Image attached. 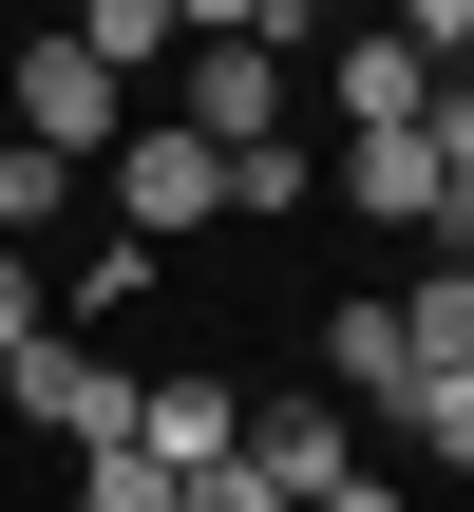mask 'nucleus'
Returning a JSON list of instances; mask_svg holds the SVG:
<instances>
[{
  "label": "nucleus",
  "mask_w": 474,
  "mask_h": 512,
  "mask_svg": "<svg viewBox=\"0 0 474 512\" xmlns=\"http://www.w3.org/2000/svg\"><path fill=\"white\" fill-rule=\"evenodd\" d=\"M0 380H19V418H38V437H76V456H114V437H133V361H114L95 323H38Z\"/></svg>",
  "instance_id": "nucleus-1"
},
{
  "label": "nucleus",
  "mask_w": 474,
  "mask_h": 512,
  "mask_svg": "<svg viewBox=\"0 0 474 512\" xmlns=\"http://www.w3.org/2000/svg\"><path fill=\"white\" fill-rule=\"evenodd\" d=\"M209 209H228V152H209L190 114L114 133V247H171V228H209Z\"/></svg>",
  "instance_id": "nucleus-2"
},
{
  "label": "nucleus",
  "mask_w": 474,
  "mask_h": 512,
  "mask_svg": "<svg viewBox=\"0 0 474 512\" xmlns=\"http://www.w3.org/2000/svg\"><path fill=\"white\" fill-rule=\"evenodd\" d=\"M133 133V76H95L76 38H19V152H114Z\"/></svg>",
  "instance_id": "nucleus-3"
},
{
  "label": "nucleus",
  "mask_w": 474,
  "mask_h": 512,
  "mask_svg": "<svg viewBox=\"0 0 474 512\" xmlns=\"http://www.w3.org/2000/svg\"><path fill=\"white\" fill-rule=\"evenodd\" d=\"M323 95H342V133H418V114H437V57H418L399 19H342V38H323Z\"/></svg>",
  "instance_id": "nucleus-4"
},
{
  "label": "nucleus",
  "mask_w": 474,
  "mask_h": 512,
  "mask_svg": "<svg viewBox=\"0 0 474 512\" xmlns=\"http://www.w3.org/2000/svg\"><path fill=\"white\" fill-rule=\"evenodd\" d=\"M171 76H190V133H209V152H266V133H285V57H266V38H190Z\"/></svg>",
  "instance_id": "nucleus-5"
},
{
  "label": "nucleus",
  "mask_w": 474,
  "mask_h": 512,
  "mask_svg": "<svg viewBox=\"0 0 474 512\" xmlns=\"http://www.w3.org/2000/svg\"><path fill=\"white\" fill-rule=\"evenodd\" d=\"M228 437H247V399H228V380H190V361H171V380H133V456H152V475H209Z\"/></svg>",
  "instance_id": "nucleus-6"
},
{
  "label": "nucleus",
  "mask_w": 474,
  "mask_h": 512,
  "mask_svg": "<svg viewBox=\"0 0 474 512\" xmlns=\"http://www.w3.org/2000/svg\"><path fill=\"white\" fill-rule=\"evenodd\" d=\"M228 456H247V475H266V494L304 512V494H323V475H342V456H361V437H342V399H266V418H247V437H228Z\"/></svg>",
  "instance_id": "nucleus-7"
},
{
  "label": "nucleus",
  "mask_w": 474,
  "mask_h": 512,
  "mask_svg": "<svg viewBox=\"0 0 474 512\" xmlns=\"http://www.w3.org/2000/svg\"><path fill=\"white\" fill-rule=\"evenodd\" d=\"M323 380L399 418V380H418V342H399V285H380V304H323Z\"/></svg>",
  "instance_id": "nucleus-8"
},
{
  "label": "nucleus",
  "mask_w": 474,
  "mask_h": 512,
  "mask_svg": "<svg viewBox=\"0 0 474 512\" xmlns=\"http://www.w3.org/2000/svg\"><path fill=\"white\" fill-rule=\"evenodd\" d=\"M57 38H76L95 76H152V57H190V19H171V0H76Z\"/></svg>",
  "instance_id": "nucleus-9"
},
{
  "label": "nucleus",
  "mask_w": 474,
  "mask_h": 512,
  "mask_svg": "<svg viewBox=\"0 0 474 512\" xmlns=\"http://www.w3.org/2000/svg\"><path fill=\"white\" fill-rule=\"evenodd\" d=\"M342 190H361L380 228H437V152H418V133H361V152H342Z\"/></svg>",
  "instance_id": "nucleus-10"
},
{
  "label": "nucleus",
  "mask_w": 474,
  "mask_h": 512,
  "mask_svg": "<svg viewBox=\"0 0 474 512\" xmlns=\"http://www.w3.org/2000/svg\"><path fill=\"white\" fill-rule=\"evenodd\" d=\"M399 342H418V380H474V266L399 285Z\"/></svg>",
  "instance_id": "nucleus-11"
},
{
  "label": "nucleus",
  "mask_w": 474,
  "mask_h": 512,
  "mask_svg": "<svg viewBox=\"0 0 474 512\" xmlns=\"http://www.w3.org/2000/svg\"><path fill=\"white\" fill-rule=\"evenodd\" d=\"M57 209H76V152H0V247H38Z\"/></svg>",
  "instance_id": "nucleus-12"
},
{
  "label": "nucleus",
  "mask_w": 474,
  "mask_h": 512,
  "mask_svg": "<svg viewBox=\"0 0 474 512\" xmlns=\"http://www.w3.org/2000/svg\"><path fill=\"white\" fill-rule=\"evenodd\" d=\"M171 494H190V475H152L133 437H114V456H76V512H171Z\"/></svg>",
  "instance_id": "nucleus-13"
},
{
  "label": "nucleus",
  "mask_w": 474,
  "mask_h": 512,
  "mask_svg": "<svg viewBox=\"0 0 474 512\" xmlns=\"http://www.w3.org/2000/svg\"><path fill=\"white\" fill-rule=\"evenodd\" d=\"M399 437H418V456H456V475H474V380H399Z\"/></svg>",
  "instance_id": "nucleus-14"
},
{
  "label": "nucleus",
  "mask_w": 474,
  "mask_h": 512,
  "mask_svg": "<svg viewBox=\"0 0 474 512\" xmlns=\"http://www.w3.org/2000/svg\"><path fill=\"white\" fill-rule=\"evenodd\" d=\"M342 19H361V0H247L228 38H266V57H304V38H342Z\"/></svg>",
  "instance_id": "nucleus-15"
},
{
  "label": "nucleus",
  "mask_w": 474,
  "mask_h": 512,
  "mask_svg": "<svg viewBox=\"0 0 474 512\" xmlns=\"http://www.w3.org/2000/svg\"><path fill=\"white\" fill-rule=\"evenodd\" d=\"M380 19H399V38H418L437 76H474V0H380Z\"/></svg>",
  "instance_id": "nucleus-16"
},
{
  "label": "nucleus",
  "mask_w": 474,
  "mask_h": 512,
  "mask_svg": "<svg viewBox=\"0 0 474 512\" xmlns=\"http://www.w3.org/2000/svg\"><path fill=\"white\" fill-rule=\"evenodd\" d=\"M418 152H437V171H474V76H437V114H418Z\"/></svg>",
  "instance_id": "nucleus-17"
},
{
  "label": "nucleus",
  "mask_w": 474,
  "mask_h": 512,
  "mask_svg": "<svg viewBox=\"0 0 474 512\" xmlns=\"http://www.w3.org/2000/svg\"><path fill=\"white\" fill-rule=\"evenodd\" d=\"M171 512H285V494H266L247 456H209V475H190V494H171Z\"/></svg>",
  "instance_id": "nucleus-18"
},
{
  "label": "nucleus",
  "mask_w": 474,
  "mask_h": 512,
  "mask_svg": "<svg viewBox=\"0 0 474 512\" xmlns=\"http://www.w3.org/2000/svg\"><path fill=\"white\" fill-rule=\"evenodd\" d=\"M38 323H57V304H38V266H19V247H0V361H19V342H38Z\"/></svg>",
  "instance_id": "nucleus-19"
},
{
  "label": "nucleus",
  "mask_w": 474,
  "mask_h": 512,
  "mask_svg": "<svg viewBox=\"0 0 474 512\" xmlns=\"http://www.w3.org/2000/svg\"><path fill=\"white\" fill-rule=\"evenodd\" d=\"M304 512H399V475H361V456H342V475H323Z\"/></svg>",
  "instance_id": "nucleus-20"
},
{
  "label": "nucleus",
  "mask_w": 474,
  "mask_h": 512,
  "mask_svg": "<svg viewBox=\"0 0 474 512\" xmlns=\"http://www.w3.org/2000/svg\"><path fill=\"white\" fill-rule=\"evenodd\" d=\"M437 266H474V171H437Z\"/></svg>",
  "instance_id": "nucleus-21"
}]
</instances>
